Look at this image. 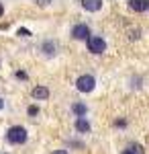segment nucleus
<instances>
[{"mask_svg": "<svg viewBox=\"0 0 149 154\" xmlns=\"http://www.w3.org/2000/svg\"><path fill=\"white\" fill-rule=\"evenodd\" d=\"M129 8L135 12H147L149 11V2L147 0H131L129 2Z\"/></svg>", "mask_w": 149, "mask_h": 154, "instance_id": "0eeeda50", "label": "nucleus"}, {"mask_svg": "<svg viewBox=\"0 0 149 154\" xmlns=\"http://www.w3.org/2000/svg\"><path fill=\"white\" fill-rule=\"evenodd\" d=\"M31 97L37 99V101H47V99H49V88L43 86V84H37L33 91H31Z\"/></svg>", "mask_w": 149, "mask_h": 154, "instance_id": "39448f33", "label": "nucleus"}, {"mask_svg": "<svg viewBox=\"0 0 149 154\" xmlns=\"http://www.w3.org/2000/svg\"><path fill=\"white\" fill-rule=\"evenodd\" d=\"M129 148H131L135 154H143V146H139V144H131Z\"/></svg>", "mask_w": 149, "mask_h": 154, "instance_id": "f8f14e48", "label": "nucleus"}, {"mask_svg": "<svg viewBox=\"0 0 149 154\" xmlns=\"http://www.w3.org/2000/svg\"><path fill=\"white\" fill-rule=\"evenodd\" d=\"M72 37L74 39H78V41H86L88 37H90V27L86 23H78L72 27Z\"/></svg>", "mask_w": 149, "mask_h": 154, "instance_id": "20e7f679", "label": "nucleus"}, {"mask_svg": "<svg viewBox=\"0 0 149 154\" xmlns=\"http://www.w3.org/2000/svg\"><path fill=\"white\" fill-rule=\"evenodd\" d=\"M94 86H96V78H94L92 74H82L80 78L76 80V88H78L80 93H92Z\"/></svg>", "mask_w": 149, "mask_h": 154, "instance_id": "f03ea898", "label": "nucleus"}, {"mask_svg": "<svg viewBox=\"0 0 149 154\" xmlns=\"http://www.w3.org/2000/svg\"><path fill=\"white\" fill-rule=\"evenodd\" d=\"M4 14V6H2V2H0V17Z\"/></svg>", "mask_w": 149, "mask_h": 154, "instance_id": "6ab92c4d", "label": "nucleus"}, {"mask_svg": "<svg viewBox=\"0 0 149 154\" xmlns=\"http://www.w3.org/2000/svg\"><path fill=\"white\" fill-rule=\"evenodd\" d=\"M121 154H135V152H133L131 148H127V150H123V152H121Z\"/></svg>", "mask_w": 149, "mask_h": 154, "instance_id": "f3484780", "label": "nucleus"}, {"mask_svg": "<svg viewBox=\"0 0 149 154\" xmlns=\"http://www.w3.org/2000/svg\"><path fill=\"white\" fill-rule=\"evenodd\" d=\"M76 130L80 131V134H88L90 131V121L86 117H78L76 119Z\"/></svg>", "mask_w": 149, "mask_h": 154, "instance_id": "1a4fd4ad", "label": "nucleus"}, {"mask_svg": "<svg viewBox=\"0 0 149 154\" xmlns=\"http://www.w3.org/2000/svg\"><path fill=\"white\" fill-rule=\"evenodd\" d=\"M4 154H8V152H4Z\"/></svg>", "mask_w": 149, "mask_h": 154, "instance_id": "aec40b11", "label": "nucleus"}, {"mask_svg": "<svg viewBox=\"0 0 149 154\" xmlns=\"http://www.w3.org/2000/svg\"><path fill=\"white\" fill-rule=\"evenodd\" d=\"M86 43H88V49H90L92 54H102L104 49H106V41L100 35H90L86 39Z\"/></svg>", "mask_w": 149, "mask_h": 154, "instance_id": "7ed1b4c3", "label": "nucleus"}, {"mask_svg": "<svg viewBox=\"0 0 149 154\" xmlns=\"http://www.w3.org/2000/svg\"><path fill=\"white\" fill-rule=\"evenodd\" d=\"M27 140H29V134H27V128H23V125H12L6 130V142L12 146H21Z\"/></svg>", "mask_w": 149, "mask_h": 154, "instance_id": "f257e3e1", "label": "nucleus"}, {"mask_svg": "<svg viewBox=\"0 0 149 154\" xmlns=\"http://www.w3.org/2000/svg\"><path fill=\"white\" fill-rule=\"evenodd\" d=\"M115 125H118V128H125V125H127V121H125V119H116V121H115Z\"/></svg>", "mask_w": 149, "mask_h": 154, "instance_id": "2eb2a0df", "label": "nucleus"}, {"mask_svg": "<svg viewBox=\"0 0 149 154\" xmlns=\"http://www.w3.org/2000/svg\"><path fill=\"white\" fill-rule=\"evenodd\" d=\"M14 76H16L19 80H27V78H29V76H27V72H23V70H19L16 74H14Z\"/></svg>", "mask_w": 149, "mask_h": 154, "instance_id": "4468645a", "label": "nucleus"}, {"mask_svg": "<svg viewBox=\"0 0 149 154\" xmlns=\"http://www.w3.org/2000/svg\"><path fill=\"white\" fill-rule=\"evenodd\" d=\"M82 8L88 12H98L102 8V0H84L82 2Z\"/></svg>", "mask_w": 149, "mask_h": 154, "instance_id": "6e6552de", "label": "nucleus"}, {"mask_svg": "<svg viewBox=\"0 0 149 154\" xmlns=\"http://www.w3.org/2000/svg\"><path fill=\"white\" fill-rule=\"evenodd\" d=\"M2 109H4V99L0 97V111H2Z\"/></svg>", "mask_w": 149, "mask_h": 154, "instance_id": "a211bd4d", "label": "nucleus"}, {"mask_svg": "<svg viewBox=\"0 0 149 154\" xmlns=\"http://www.w3.org/2000/svg\"><path fill=\"white\" fill-rule=\"evenodd\" d=\"M72 111H74V115H76V117H86L88 107L84 105V103H74V105H72Z\"/></svg>", "mask_w": 149, "mask_h": 154, "instance_id": "9d476101", "label": "nucleus"}, {"mask_svg": "<svg viewBox=\"0 0 149 154\" xmlns=\"http://www.w3.org/2000/svg\"><path fill=\"white\" fill-rule=\"evenodd\" d=\"M16 33H19L21 37H31V31H29V29H25V27H21V29H19Z\"/></svg>", "mask_w": 149, "mask_h": 154, "instance_id": "ddd939ff", "label": "nucleus"}, {"mask_svg": "<svg viewBox=\"0 0 149 154\" xmlns=\"http://www.w3.org/2000/svg\"><path fill=\"white\" fill-rule=\"evenodd\" d=\"M27 113H29L31 117H35V115H39V107H37V105H31L29 109H27Z\"/></svg>", "mask_w": 149, "mask_h": 154, "instance_id": "9b49d317", "label": "nucleus"}, {"mask_svg": "<svg viewBox=\"0 0 149 154\" xmlns=\"http://www.w3.org/2000/svg\"><path fill=\"white\" fill-rule=\"evenodd\" d=\"M51 154H68V150H53Z\"/></svg>", "mask_w": 149, "mask_h": 154, "instance_id": "dca6fc26", "label": "nucleus"}, {"mask_svg": "<svg viewBox=\"0 0 149 154\" xmlns=\"http://www.w3.org/2000/svg\"><path fill=\"white\" fill-rule=\"evenodd\" d=\"M55 49H57V45H55V41H51V39H45V41L41 43V51H43V56H47V58L55 56Z\"/></svg>", "mask_w": 149, "mask_h": 154, "instance_id": "423d86ee", "label": "nucleus"}]
</instances>
